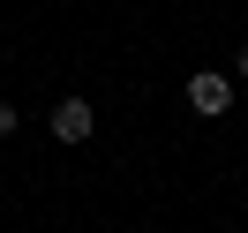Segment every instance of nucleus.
<instances>
[{"label":"nucleus","mask_w":248,"mask_h":233,"mask_svg":"<svg viewBox=\"0 0 248 233\" xmlns=\"http://www.w3.org/2000/svg\"><path fill=\"white\" fill-rule=\"evenodd\" d=\"M233 76H248V46H241V53H233Z\"/></svg>","instance_id":"20e7f679"},{"label":"nucleus","mask_w":248,"mask_h":233,"mask_svg":"<svg viewBox=\"0 0 248 233\" xmlns=\"http://www.w3.org/2000/svg\"><path fill=\"white\" fill-rule=\"evenodd\" d=\"M8 136H16V106H0V143H8Z\"/></svg>","instance_id":"7ed1b4c3"},{"label":"nucleus","mask_w":248,"mask_h":233,"mask_svg":"<svg viewBox=\"0 0 248 233\" xmlns=\"http://www.w3.org/2000/svg\"><path fill=\"white\" fill-rule=\"evenodd\" d=\"M188 106H196V113H211V121H218V113L233 106V83H226V76H211V68H203V76H188Z\"/></svg>","instance_id":"f03ea898"},{"label":"nucleus","mask_w":248,"mask_h":233,"mask_svg":"<svg viewBox=\"0 0 248 233\" xmlns=\"http://www.w3.org/2000/svg\"><path fill=\"white\" fill-rule=\"evenodd\" d=\"M46 128H53V136H61V143H91V128H98V113H91V98H61Z\"/></svg>","instance_id":"f257e3e1"}]
</instances>
